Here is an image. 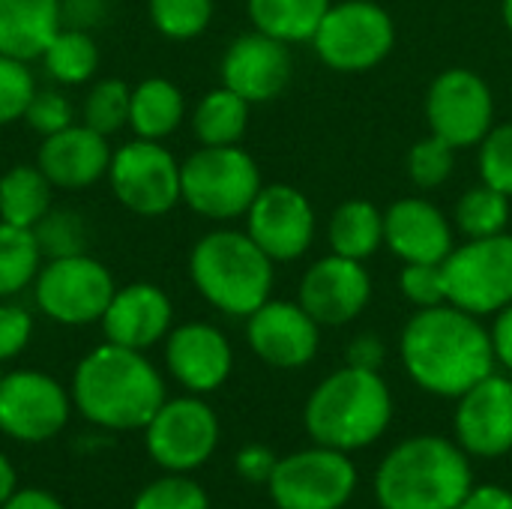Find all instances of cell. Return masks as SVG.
I'll return each instance as SVG.
<instances>
[{"instance_id":"cell-1","label":"cell","mask_w":512,"mask_h":509,"mask_svg":"<svg viewBox=\"0 0 512 509\" xmlns=\"http://www.w3.org/2000/svg\"><path fill=\"white\" fill-rule=\"evenodd\" d=\"M495 345L477 315L459 306L420 309L402 333L408 375L435 396H462L495 369Z\"/></svg>"},{"instance_id":"cell-2","label":"cell","mask_w":512,"mask_h":509,"mask_svg":"<svg viewBox=\"0 0 512 509\" xmlns=\"http://www.w3.org/2000/svg\"><path fill=\"white\" fill-rule=\"evenodd\" d=\"M75 408L102 429H144L165 405V384L156 366L132 348L99 345L72 375Z\"/></svg>"},{"instance_id":"cell-3","label":"cell","mask_w":512,"mask_h":509,"mask_svg":"<svg viewBox=\"0 0 512 509\" xmlns=\"http://www.w3.org/2000/svg\"><path fill=\"white\" fill-rule=\"evenodd\" d=\"M471 492L465 453L435 435L399 444L378 468L375 495L384 509H459Z\"/></svg>"},{"instance_id":"cell-4","label":"cell","mask_w":512,"mask_h":509,"mask_svg":"<svg viewBox=\"0 0 512 509\" xmlns=\"http://www.w3.org/2000/svg\"><path fill=\"white\" fill-rule=\"evenodd\" d=\"M189 279L213 309L249 318L270 300L273 258L246 231L219 228L192 246Z\"/></svg>"},{"instance_id":"cell-5","label":"cell","mask_w":512,"mask_h":509,"mask_svg":"<svg viewBox=\"0 0 512 509\" xmlns=\"http://www.w3.org/2000/svg\"><path fill=\"white\" fill-rule=\"evenodd\" d=\"M393 417V399L378 372L345 366L333 372L306 405V429L318 447L363 450L378 441Z\"/></svg>"},{"instance_id":"cell-6","label":"cell","mask_w":512,"mask_h":509,"mask_svg":"<svg viewBox=\"0 0 512 509\" xmlns=\"http://www.w3.org/2000/svg\"><path fill=\"white\" fill-rule=\"evenodd\" d=\"M258 192L261 171L237 144H201L186 162H180V198L204 219L225 222L246 216Z\"/></svg>"},{"instance_id":"cell-7","label":"cell","mask_w":512,"mask_h":509,"mask_svg":"<svg viewBox=\"0 0 512 509\" xmlns=\"http://www.w3.org/2000/svg\"><path fill=\"white\" fill-rule=\"evenodd\" d=\"M117 285L111 270L93 255L51 258L33 279V300L45 318L63 327H87L102 321Z\"/></svg>"},{"instance_id":"cell-8","label":"cell","mask_w":512,"mask_h":509,"mask_svg":"<svg viewBox=\"0 0 512 509\" xmlns=\"http://www.w3.org/2000/svg\"><path fill=\"white\" fill-rule=\"evenodd\" d=\"M312 42L330 69L363 72L393 51L396 27L384 6L372 0H342L327 9Z\"/></svg>"},{"instance_id":"cell-9","label":"cell","mask_w":512,"mask_h":509,"mask_svg":"<svg viewBox=\"0 0 512 509\" xmlns=\"http://www.w3.org/2000/svg\"><path fill=\"white\" fill-rule=\"evenodd\" d=\"M447 303L492 315L512 303V234L468 240L444 258Z\"/></svg>"},{"instance_id":"cell-10","label":"cell","mask_w":512,"mask_h":509,"mask_svg":"<svg viewBox=\"0 0 512 509\" xmlns=\"http://www.w3.org/2000/svg\"><path fill=\"white\" fill-rule=\"evenodd\" d=\"M114 198L138 216H165L180 198V162L162 141L135 138L114 150L108 165Z\"/></svg>"},{"instance_id":"cell-11","label":"cell","mask_w":512,"mask_h":509,"mask_svg":"<svg viewBox=\"0 0 512 509\" xmlns=\"http://www.w3.org/2000/svg\"><path fill=\"white\" fill-rule=\"evenodd\" d=\"M267 486L279 509H342L357 489V471L342 450L318 447L276 462Z\"/></svg>"},{"instance_id":"cell-12","label":"cell","mask_w":512,"mask_h":509,"mask_svg":"<svg viewBox=\"0 0 512 509\" xmlns=\"http://www.w3.org/2000/svg\"><path fill=\"white\" fill-rule=\"evenodd\" d=\"M147 450L165 471H192L204 465L219 444V420L201 399H165L144 426Z\"/></svg>"},{"instance_id":"cell-13","label":"cell","mask_w":512,"mask_h":509,"mask_svg":"<svg viewBox=\"0 0 512 509\" xmlns=\"http://www.w3.org/2000/svg\"><path fill=\"white\" fill-rule=\"evenodd\" d=\"M492 90L471 69L441 72L426 96V117L432 135L444 138L453 147H474L492 129Z\"/></svg>"},{"instance_id":"cell-14","label":"cell","mask_w":512,"mask_h":509,"mask_svg":"<svg viewBox=\"0 0 512 509\" xmlns=\"http://www.w3.org/2000/svg\"><path fill=\"white\" fill-rule=\"evenodd\" d=\"M69 423V393L45 372L18 369L0 381V432L39 444Z\"/></svg>"},{"instance_id":"cell-15","label":"cell","mask_w":512,"mask_h":509,"mask_svg":"<svg viewBox=\"0 0 512 509\" xmlns=\"http://www.w3.org/2000/svg\"><path fill=\"white\" fill-rule=\"evenodd\" d=\"M246 234L273 261H294L312 246L315 210L309 198L294 186H261L252 207L246 210Z\"/></svg>"},{"instance_id":"cell-16","label":"cell","mask_w":512,"mask_h":509,"mask_svg":"<svg viewBox=\"0 0 512 509\" xmlns=\"http://www.w3.org/2000/svg\"><path fill=\"white\" fill-rule=\"evenodd\" d=\"M372 297V279L363 261L330 255L312 264L300 285V306L327 327L354 321Z\"/></svg>"},{"instance_id":"cell-17","label":"cell","mask_w":512,"mask_h":509,"mask_svg":"<svg viewBox=\"0 0 512 509\" xmlns=\"http://www.w3.org/2000/svg\"><path fill=\"white\" fill-rule=\"evenodd\" d=\"M456 435L465 453L495 459L512 450V381L486 375L459 396Z\"/></svg>"},{"instance_id":"cell-18","label":"cell","mask_w":512,"mask_h":509,"mask_svg":"<svg viewBox=\"0 0 512 509\" xmlns=\"http://www.w3.org/2000/svg\"><path fill=\"white\" fill-rule=\"evenodd\" d=\"M291 72L294 60L288 42L261 30L234 39L222 57V84L240 93L249 105L279 96L291 81Z\"/></svg>"},{"instance_id":"cell-19","label":"cell","mask_w":512,"mask_h":509,"mask_svg":"<svg viewBox=\"0 0 512 509\" xmlns=\"http://www.w3.org/2000/svg\"><path fill=\"white\" fill-rule=\"evenodd\" d=\"M318 321L300 306L285 300H267L249 315L252 351L276 369H300L318 351Z\"/></svg>"},{"instance_id":"cell-20","label":"cell","mask_w":512,"mask_h":509,"mask_svg":"<svg viewBox=\"0 0 512 509\" xmlns=\"http://www.w3.org/2000/svg\"><path fill=\"white\" fill-rule=\"evenodd\" d=\"M111 156L114 150L102 132L84 123H69L66 129L42 138L36 165L54 189H87L108 177Z\"/></svg>"},{"instance_id":"cell-21","label":"cell","mask_w":512,"mask_h":509,"mask_svg":"<svg viewBox=\"0 0 512 509\" xmlns=\"http://www.w3.org/2000/svg\"><path fill=\"white\" fill-rule=\"evenodd\" d=\"M171 318H174V306L159 285L132 282L114 291L99 324L105 342L132 351H147L171 333Z\"/></svg>"},{"instance_id":"cell-22","label":"cell","mask_w":512,"mask_h":509,"mask_svg":"<svg viewBox=\"0 0 512 509\" xmlns=\"http://www.w3.org/2000/svg\"><path fill=\"white\" fill-rule=\"evenodd\" d=\"M165 363L189 393H213L228 381L234 354L216 327L195 321L168 333Z\"/></svg>"},{"instance_id":"cell-23","label":"cell","mask_w":512,"mask_h":509,"mask_svg":"<svg viewBox=\"0 0 512 509\" xmlns=\"http://www.w3.org/2000/svg\"><path fill=\"white\" fill-rule=\"evenodd\" d=\"M384 243L405 264H441L453 252V231L435 204L402 198L384 213Z\"/></svg>"},{"instance_id":"cell-24","label":"cell","mask_w":512,"mask_h":509,"mask_svg":"<svg viewBox=\"0 0 512 509\" xmlns=\"http://www.w3.org/2000/svg\"><path fill=\"white\" fill-rule=\"evenodd\" d=\"M63 27V0H0V54L36 60Z\"/></svg>"},{"instance_id":"cell-25","label":"cell","mask_w":512,"mask_h":509,"mask_svg":"<svg viewBox=\"0 0 512 509\" xmlns=\"http://www.w3.org/2000/svg\"><path fill=\"white\" fill-rule=\"evenodd\" d=\"M183 117H186V99L174 81L150 75L132 87L129 129L135 132V138L165 141L180 129Z\"/></svg>"},{"instance_id":"cell-26","label":"cell","mask_w":512,"mask_h":509,"mask_svg":"<svg viewBox=\"0 0 512 509\" xmlns=\"http://www.w3.org/2000/svg\"><path fill=\"white\" fill-rule=\"evenodd\" d=\"M255 30L282 42H306L315 36L333 0H246Z\"/></svg>"},{"instance_id":"cell-27","label":"cell","mask_w":512,"mask_h":509,"mask_svg":"<svg viewBox=\"0 0 512 509\" xmlns=\"http://www.w3.org/2000/svg\"><path fill=\"white\" fill-rule=\"evenodd\" d=\"M51 180L39 165H12L0 177V219L18 228H33L51 210Z\"/></svg>"},{"instance_id":"cell-28","label":"cell","mask_w":512,"mask_h":509,"mask_svg":"<svg viewBox=\"0 0 512 509\" xmlns=\"http://www.w3.org/2000/svg\"><path fill=\"white\" fill-rule=\"evenodd\" d=\"M249 126V102L225 84L204 93L192 111V132L204 147L237 144Z\"/></svg>"},{"instance_id":"cell-29","label":"cell","mask_w":512,"mask_h":509,"mask_svg":"<svg viewBox=\"0 0 512 509\" xmlns=\"http://www.w3.org/2000/svg\"><path fill=\"white\" fill-rule=\"evenodd\" d=\"M42 66L63 87L87 84L99 69V45L90 30L63 24L42 51Z\"/></svg>"},{"instance_id":"cell-30","label":"cell","mask_w":512,"mask_h":509,"mask_svg":"<svg viewBox=\"0 0 512 509\" xmlns=\"http://www.w3.org/2000/svg\"><path fill=\"white\" fill-rule=\"evenodd\" d=\"M384 243V213L369 201H345L330 219V246L342 258L366 261Z\"/></svg>"},{"instance_id":"cell-31","label":"cell","mask_w":512,"mask_h":509,"mask_svg":"<svg viewBox=\"0 0 512 509\" xmlns=\"http://www.w3.org/2000/svg\"><path fill=\"white\" fill-rule=\"evenodd\" d=\"M45 264L33 228H18L0 219V300H9L33 285Z\"/></svg>"},{"instance_id":"cell-32","label":"cell","mask_w":512,"mask_h":509,"mask_svg":"<svg viewBox=\"0 0 512 509\" xmlns=\"http://www.w3.org/2000/svg\"><path fill=\"white\" fill-rule=\"evenodd\" d=\"M507 219H510V195H504L486 183L471 189L456 204V225L468 240L504 234Z\"/></svg>"},{"instance_id":"cell-33","label":"cell","mask_w":512,"mask_h":509,"mask_svg":"<svg viewBox=\"0 0 512 509\" xmlns=\"http://www.w3.org/2000/svg\"><path fill=\"white\" fill-rule=\"evenodd\" d=\"M129 96L132 87L120 78L96 81L81 102V123L102 132L105 138L129 126Z\"/></svg>"},{"instance_id":"cell-34","label":"cell","mask_w":512,"mask_h":509,"mask_svg":"<svg viewBox=\"0 0 512 509\" xmlns=\"http://www.w3.org/2000/svg\"><path fill=\"white\" fill-rule=\"evenodd\" d=\"M36 243L42 249V258H66L87 252V222L78 210L69 207H51L36 225H33Z\"/></svg>"},{"instance_id":"cell-35","label":"cell","mask_w":512,"mask_h":509,"mask_svg":"<svg viewBox=\"0 0 512 509\" xmlns=\"http://www.w3.org/2000/svg\"><path fill=\"white\" fill-rule=\"evenodd\" d=\"M153 27L174 42L201 36L213 21V0H147Z\"/></svg>"},{"instance_id":"cell-36","label":"cell","mask_w":512,"mask_h":509,"mask_svg":"<svg viewBox=\"0 0 512 509\" xmlns=\"http://www.w3.org/2000/svg\"><path fill=\"white\" fill-rule=\"evenodd\" d=\"M36 78L27 60L0 54V126L24 120L30 99L36 96Z\"/></svg>"},{"instance_id":"cell-37","label":"cell","mask_w":512,"mask_h":509,"mask_svg":"<svg viewBox=\"0 0 512 509\" xmlns=\"http://www.w3.org/2000/svg\"><path fill=\"white\" fill-rule=\"evenodd\" d=\"M456 165V147L447 144L438 135H429L423 141H417L408 153V177L420 186V189H435L441 186Z\"/></svg>"},{"instance_id":"cell-38","label":"cell","mask_w":512,"mask_h":509,"mask_svg":"<svg viewBox=\"0 0 512 509\" xmlns=\"http://www.w3.org/2000/svg\"><path fill=\"white\" fill-rule=\"evenodd\" d=\"M132 509H210V501L198 483L174 474V477H162V480L150 483L135 498Z\"/></svg>"},{"instance_id":"cell-39","label":"cell","mask_w":512,"mask_h":509,"mask_svg":"<svg viewBox=\"0 0 512 509\" xmlns=\"http://www.w3.org/2000/svg\"><path fill=\"white\" fill-rule=\"evenodd\" d=\"M480 174L486 186L512 198V123L489 129L480 141Z\"/></svg>"},{"instance_id":"cell-40","label":"cell","mask_w":512,"mask_h":509,"mask_svg":"<svg viewBox=\"0 0 512 509\" xmlns=\"http://www.w3.org/2000/svg\"><path fill=\"white\" fill-rule=\"evenodd\" d=\"M72 102L66 99L63 90H54V87H45V90H36V96L30 99L27 111H24V120L33 132H39L42 138L66 129L72 120Z\"/></svg>"},{"instance_id":"cell-41","label":"cell","mask_w":512,"mask_h":509,"mask_svg":"<svg viewBox=\"0 0 512 509\" xmlns=\"http://www.w3.org/2000/svg\"><path fill=\"white\" fill-rule=\"evenodd\" d=\"M399 285H402V294L420 309H432V306L447 303L444 261L441 264H405Z\"/></svg>"},{"instance_id":"cell-42","label":"cell","mask_w":512,"mask_h":509,"mask_svg":"<svg viewBox=\"0 0 512 509\" xmlns=\"http://www.w3.org/2000/svg\"><path fill=\"white\" fill-rule=\"evenodd\" d=\"M33 336V318L24 306L0 300V363L18 357Z\"/></svg>"},{"instance_id":"cell-43","label":"cell","mask_w":512,"mask_h":509,"mask_svg":"<svg viewBox=\"0 0 512 509\" xmlns=\"http://www.w3.org/2000/svg\"><path fill=\"white\" fill-rule=\"evenodd\" d=\"M273 468H276V459H273V453H270L267 447H261V444H252V447L240 450V456H237V471H240V477H246V480H252V483H267L270 474H273Z\"/></svg>"},{"instance_id":"cell-44","label":"cell","mask_w":512,"mask_h":509,"mask_svg":"<svg viewBox=\"0 0 512 509\" xmlns=\"http://www.w3.org/2000/svg\"><path fill=\"white\" fill-rule=\"evenodd\" d=\"M384 363V342L378 336H357L348 348V366L378 372Z\"/></svg>"},{"instance_id":"cell-45","label":"cell","mask_w":512,"mask_h":509,"mask_svg":"<svg viewBox=\"0 0 512 509\" xmlns=\"http://www.w3.org/2000/svg\"><path fill=\"white\" fill-rule=\"evenodd\" d=\"M105 15V0H63V24L90 30Z\"/></svg>"},{"instance_id":"cell-46","label":"cell","mask_w":512,"mask_h":509,"mask_svg":"<svg viewBox=\"0 0 512 509\" xmlns=\"http://www.w3.org/2000/svg\"><path fill=\"white\" fill-rule=\"evenodd\" d=\"M459 509H512V492L501 489V486L471 489Z\"/></svg>"},{"instance_id":"cell-47","label":"cell","mask_w":512,"mask_h":509,"mask_svg":"<svg viewBox=\"0 0 512 509\" xmlns=\"http://www.w3.org/2000/svg\"><path fill=\"white\" fill-rule=\"evenodd\" d=\"M492 345H495V357L507 369H512V303L498 312V321L492 327Z\"/></svg>"},{"instance_id":"cell-48","label":"cell","mask_w":512,"mask_h":509,"mask_svg":"<svg viewBox=\"0 0 512 509\" xmlns=\"http://www.w3.org/2000/svg\"><path fill=\"white\" fill-rule=\"evenodd\" d=\"M0 509H66L54 495L42 492V489H21L15 492Z\"/></svg>"},{"instance_id":"cell-49","label":"cell","mask_w":512,"mask_h":509,"mask_svg":"<svg viewBox=\"0 0 512 509\" xmlns=\"http://www.w3.org/2000/svg\"><path fill=\"white\" fill-rule=\"evenodd\" d=\"M18 492V480H15V468L9 465V459L0 453V507Z\"/></svg>"},{"instance_id":"cell-50","label":"cell","mask_w":512,"mask_h":509,"mask_svg":"<svg viewBox=\"0 0 512 509\" xmlns=\"http://www.w3.org/2000/svg\"><path fill=\"white\" fill-rule=\"evenodd\" d=\"M501 12H504V24L512 30V0H504V3H501Z\"/></svg>"},{"instance_id":"cell-51","label":"cell","mask_w":512,"mask_h":509,"mask_svg":"<svg viewBox=\"0 0 512 509\" xmlns=\"http://www.w3.org/2000/svg\"><path fill=\"white\" fill-rule=\"evenodd\" d=\"M0 381H3V372H0Z\"/></svg>"}]
</instances>
